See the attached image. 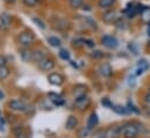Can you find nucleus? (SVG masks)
<instances>
[{"label":"nucleus","mask_w":150,"mask_h":138,"mask_svg":"<svg viewBox=\"0 0 150 138\" xmlns=\"http://www.w3.org/2000/svg\"><path fill=\"white\" fill-rule=\"evenodd\" d=\"M23 2H25V5L28 6V7H34V6H36L38 0H23Z\"/></svg>","instance_id":"bb28decb"},{"label":"nucleus","mask_w":150,"mask_h":138,"mask_svg":"<svg viewBox=\"0 0 150 138\" xmlns=\"http://www.w3.org/2000/svg\"><path fill=\"white\" fill-rule=\"evenodd\" d=\"M44 58H45V55H44L42 51H34V58H33V61L40 63V62H41L42 59H44Z\"/></svg>","instance_id":"4be33fe9"},{"label":"nucleus","mask_w":150,"mask_h":138,"mask_svg":"<svg viewBox=\"0 0 150 138\" xmlns=\"http://www.w3.org/2000/svg\"><path fill=\"white\" fill-rule=\"evenodd\" d=\"M83 1L84 0H70V6L74 9H78L80 6H83Z\"/></svg>","instance_id":"393cba45"},{"label":"nucleus","mask_w":150,"mask_h":138,"mask_svg":"<svg viewBox=\"0 0 150 138\" xmlns=\"http://www.w3.org/2000/svg\"><path fill=\"white\" fill-rule=\"evenodd\" d=\"M101 43H103V45H105V46L108 48V49H116V48L119 46V41H117L114 36H111V35H105V36H103Z\"/></svg>","instance_id":"20e7f679"},{"label":"nucleus","mask_w":150,"mask_h":138,"mask_svg":"<svg viewBox=\"0 0 150 138\" xmlns=\"http://www.w3.org/2000/svg\"><path fill=\"white\" fill-rule=\"evenodd\" d=\"M98 123H99L98 115H97L96 113H92V114L90 115L88 120H87V128H88L90 130H92V129H94V128L98 125Z\"/></svg>","instance_id":"ddd939ff"},{"label":"nucleus","mask_w":150,"mask_h":138,"mask_svg":"<svg viewBox=\"0 0 150 138\" xmlns=\"http://www.w3.org/2000/svg\"><path fill=\"white\" fill-rule=\"evenodd\" d=\"M140 16H141V19H142V21H143V22L149 23L150 22V7L144 6V8H143V11L141 12Z\"/></svg>","instance_id":"a211bd4d"},{"label":"nucleus","mask_w":150,"mask_h":138,"mask_svg":"<svg viewBox=\"0 0 150 138\" xmlns=\"http://www.w3.org/2000/svg\"><path fill=\"white\" fill-rule=\"evenodd\" d=\"M128 107H130V108H129V109H130V110H133V111H134V113H136V114H139V113H140V110H139V109H137V108H136V107H135V106H134V104H132V102H130V101H129V102H128Z\"/></svg>","instance_id":"c85d7f7f"},{"label":"nucleus","mask_w":150,"mask_h":138,"mask_svg":"<svg viewBox=\"0 0 150 138\" xmlns=\"http://www.w3.org/2000/svg\"><path fill=\"white\" fill-rule=\"evenodd\" d=\"M9 108L14 111H26L27 110V104H25L22 100L14 99L9 102Z\"/></svg>","instance_id":"423d86ee"},{"label":"nucleus","mask_w":150,"mask_h":138,"mask_svg":"<svg viewBox=\"0 0 150 138\" xmlns=\"http://www.w3.org/2000/svg\"><path fill=\"white\" fill-rule=\"evenodd\" d=\"M122 135L125 138H136L139 135V128L134 124H128L122 127Z\"/></svg>","instance_id":"f257e3e1"},{"label":"nucleus","mask_w":150,"mask_h":138,"mask_svg":"<svg viewBox=\"0 0 150 138\" xmlns=\"http://www.w3.org/2000/svg\"><path fill=\"white\" fill-rule=\"evenodd\" d=\"M9 75V70L6 68V65L0 66V80H5Z\"/></svg>","instance_id":"412c9836"},{"label":"nucleus","mask_w":150,"mask_h":138,"mask_svg":"<svg viewBox=\"0 0 150 138\" xmlns=\"http://www.w3.org/2000/svg\"><path fill=\"white\" fill-rule=\"evenodd\" d=\"M90 104H91V100L88 99V96L86 94L76 98L75 100V107L78 110H85L90 106Z\"/></svg>","instance_id":"7ed1b4c3"},{"label":"nucleus","mask_w":150,"mask_h":138,"mask_svg":"<svg viewBox=\"0 0 150 138\" xmlns=\"http://www.w3.org/2000/svg\"><path fill=\"white\" fill-rule=\"evenodd\" d=\"M4 98V94H2V92H0V100Z\"/></svg>","instance_id":"58836bf2"},{"label":"nucleus","mask_w":150,"mask_h":138,"mask_svg":"<svg viewBox=\"0 0 150 138\" xmlns=\"http://www.w3.org/2000/svg\"><path fill=\"white\" fill-rule=\"evenodd\" d=\"M116 20H117V12L115 11V9H107L104 14H103V21L105 22V23H114V22H116Z\"/></svg>","instance_id":"39448f33"},{"label":"nucleus","mask_w":150,"mask_h":138,"mask_svg":"<svg viewBox=\"0 0 150 138\" xmlns=\"http://www.w3.org/2000/svg\"><path fill=\"white\" fill-rule=\"evenodd\" d=\"M146 102H147L148 104H150V93L146 95Z\"/></svg>","instance_id":"f704fd0d"},{"label":"nucleus","mask_w":150,"mask_h":138,"mask_svg":"<svg viewBox=\"0 0 150 138\" xmlns=\"http://www.w3.org/2000/svg\"><path fill=\"white\" fill-rule=\"evenodd\" d=\"M93 58H96V59H98V58H101L103 56H104V54L101 52V51H94L92 55H91Z\"/></svg>","instance_id":"cd10ccee"},{"label":"nucleus","mask_w":150,"mask_h":138,"mask_svg":"<svg viewBox=\"0 0 150 138\" xmlns=\"http://www.w3.org/2000/svg\"><path fill=\"white\" fill-rule=\"evenodd\" d=\"M99 72H100V74L104 75V77H111L113 73L112 66H111L108 63H103V64L100 65V68H99Z\"/></svg>","instance_id":"f8f14e48"},{"label":"nucleus","mask_w":150,"mask_h":138,"mask_svg":"<svg viewBox=\"0 0 150 138\" xmlns=\"http://www.w3.org/2000/svg\"><path fill=\"white\" fill-rule=\"evenodd\" d=\"M4 129V120H0V130Z\"/></svg>","instance_id":"c9c22d12"},{"label":"nucleus","mask_w":150,"mask_h":138,"mask_svg":"<svg viewBox=\"0 0 150 138\" xmlns=\"http://www.w3.org/2000/svg\"><path fill=\"white\" fill-rule=\"evenodd\" d=\"M33 22H35L36 26L40 27L41 29H45V25H44V22H43L41 19H38V18H33Z\"/></svg>","instance_id":"a878e982"},{"label":"nucleus","mask_w":150,"mask_h":138,"mask_svg":"<svg viewBox=\"0 0 150 138\" xmlns=\"http://www.w3.org/2000/svg\"><path fill=\"white\" fill-rule=\"evenodd\" d=\"M35 37L30 32H23L19 35V43L22 46H29L30 44H33Z\"/></svg>","instance_id":"f03ea898"},{"label":"nucleus","mask_w":150,"mask_h":138,"mask_svg":"<svg viewBox=\"0 0 150 138\" xmlns=\"http://www.w3.org/2000/svg\"><path fill=\"white\" fill-rule=\"evenodd\" d=\"M129 49L134 51V52H133L134 55H137V54H139V52H137V49H135V48H134V44H133V43H132V44H129Z\"/></svg>","instance_id":"473e14b6"},{"label":"nucleus","mask_w":150,"mask_h":138,"mask_svg":"<svg viewBox=\"0 0 150 138\" xmlns=\"http://www.w3.org/2000/svg\"><path fill=\"white\" fill-rule=\"evenodd\" d=\"M85 45H87V46H91V48H93V46L96 45V43H94L93 41H91V39H85Z\"/></svg>","instance_id":"7c9ffc66"},{"label":"nucleus","mask_w":150,"mask_h":138,"mask_svg":"<svg viewBox=\"0 0 150 138\" xmlns=\"http://www.w3.org/2000/svg\"><path fill=\"white\" fill-rule=\"evenodd\" d=\"M111 109L114 110V111H115L116 114H119V115H125V114H127V109H126L125 107H122V106H115V104H113Z\"/></svg>","instance_id":"aec40b11"},{"label":"nucleus","mask_w":150,"mask_h":138,"mask_svg":"<svg viewBox=\"0 0 150 138\" xmlns=\"http://www.w3.org/2000/svg\"><path fill=\"white\" fill-rule=\"evenodd\" d=\"M148 35H149V37H150V22L148 23Z\"/></svg>","instance_id":"4c0bfd02"},{"label":"nucleus","mask_w":150,"mask_h":138,"mask_svg":"<svg viewBox=\"0 0 150 138\" xmlns=\"http://www.w3.org/2000/svg\"><path fill=\"white\" fill-rule=\"evenodd\" d=\"M121 135H122V128L121 127H112L105 131V137L106 138H120Z\"/></svg>","instance_id":"0eeeda50"},{"label":"nucleus","mask_w":150,"mask_h":138,"mask_svg":"<svg viewBox=\"0 0 150 138\" xmlns=\"http://www.w3.org/2000/svg\"><path fill=\"white\" fill-rule=\"evenodd\" d=\"M20 56H21V59H22L23 62L28 63V62L33 61V58H34V51L30 50L28 46H25V48L20 51Z\"/></svg>","instance_id":"1a4fd4ad"},{"label":"nucleus","mask_w":150,"mask_h":138,"mask_svg":"<svg viewBox=\"0 0 150 138\" xmlns=\"http://www.w3.org/2000/svg\"><path fill=\"white\" fill-rule=\"evenodd\" d=\"M148 69H149V63H148L146 59L140 61L139 64H137V70H136V72H135V75H140V74H142L144 71H147Z\"/></svg>","instance_id":"2eb2a0df"},{"label":"nucleus","mask_w":150,"mask_h":138,"mask_svg":"<svg viewBox=\"0 0 150 138\" xmlns=\"http://www.w3.org/2000/svg\"><path fill=\"white\" fill-rule=\"evenodd\" d=\"M90 135V129L86 127V128H81L79 131H78V136L79 138H86Z\"/></svg>","instance_id":"5701e85b"},{"label":"nucleus","mask_w":150,"mask_h":138,"mask_svg":"<svg viewBox=\"0 0 150 138\" xmlns=\"http://www.w3.org/2000/svg\"><path fill=\"white\" fill-rule=\"evenodd\" d=\"M115 2H116V0H99L98 1V6H99V8H101V9H111L113 6L115 5Z\"/></svg>","instance_id":"dca6fc26"},{"label":"nucleus","mask_w":150,"mask_h":138,"mask_svg":"<svg viewBox=\"0 0 150 138\" xmlns=\"http://www.w3.org/2000/svg\"><path fill=\"white\" fill-rule=\"evenodd\" d=\"M48 80H49V82L51 85H55V86H61L64 82V78L59 73H51V74H49Z\"/></svg>","instance_id":"9b49d317"},{"label":"nucleus","mask_w":150,"mask_h":138,"mask_svg":"<svg viewBox=\"0 0 150 138\" xmlns=\"http://www.w3.org/2000/svg\"><path fill=\"white\" fill-rule=\"evenodd\" d=\"M6 2H8V4H13V2H15L16 0H5Z\"/></svg>","instance_id":"e433bc0d"},{"label":"nucleus","mask_w":150,"mask_h":138,"mask_svg":"<svg viewBox=\"0 0 150 138\" xmlns=\"http://www.w3.org/2000/svg\"><path fill=\"white\" fill-rule=\"evenodd\" d=\"M59 57L63 59V61H70V52L68 50H64L62 49L59 51Z\"/></svg>","instance_id":"b1692460"},{"label":"nucleus","mask_w":150,"mask_h":138,"mask_svg":"<svg viewBox=\"0 0 150 138\" xmlns=\"http://www.w3.org/2000/svg\"><path fill=\"white\" fill-rule=\"evenodd\" d=\"M38 66H40V69L42 70V71H50V70H52L55 68V62L52 59L45 57L44 59H42L38 63Z\"/></svg>","instance_id":"9d476101"},{"label":"nucleus","mask_w":150,"mask_h":138,"mask_svg":"<svg viewBox=\"0 0 150 138\" xmlns=\"http://www.w3.org/2000/svg\"><path fill=\"white\" fill-rule=\"evenodd\" d=\"M100 138H106V137H105V136H103V137H100Z\"/></svg>","instance_id":"ea45409f"},{"label":"nucleus","mask_w":150,"mask_h":138,"mask_svg":"<svg viewBox=\"0 0 150 138\" xmlns=\"http://www.w3.org/2000/svg\"><path fill=\"white\" fill-rule=\"evenodd\" d=\"M16 138H27V136L21 132V134H18V135H16Z\"/></svg>","instance_id":"72a5a7b5"},{"label":"nucleus","mask_w":150,"mask_h":138,"mask_svg":"<svg viewBox=\"0 0 150 138\" xmlns=\"http://www.w3.org/2000/svg\"><path fill=\"white\" fill-rule=\"evenodd\" d=\"M67 129L68 130H74L76 129V127L78 125V120H77V117L74 116V115H71V116H69V118L67 120Z\"/></svg>","instance_id":"f3484780"},{"label":"nucleus","mask_w":150,"mask_h":138,"mask_svg":"<svg viewBox=\"0 0 150 138\" xmlns=\"http://www.w3.org/2000/svg\"><path fill=\"white\" fill-rule=\"evenodd\" d=\"M12 23V18L11 15H8L7 13H2L0 14V29L1 30H6L9 28Z\"/></svg>","instance_id":"6e6552de"},{"label":"nucleus","mask_w":150,"mask_h":138,"mask_svg":"<svg viewBox=\"0 0 150 138\" xmlns=\"http://www.w3.org/2000/svg\"><path fill=\"white\" fill-rule=\"evenodd\" d=\"M49 99L52 101V104H55V106H63L64 104V99H63V96H61L59 94H55V93H49Z\"/></svg>","instance_id":"4468645a"},{"label":"nucleus","mask_w":150,"mask_h":138,"mask_svg":"<svg viewBox=\"0 0 150 138\" xmlns=\"http://www.w3.org/2000/svg\"><path fill=\"white\" fill-rule=\"evenodd\" d=\"M0 114H1V113H0Z\"/></svg>","instance_id":"a19ab883"},{"label":"nucleus","mask_w":150,"mask_h":138,"mask_svg":"<svg viewBox=\"0 0 150 138\" xmlns=\"http://www.w3.org/2000/svg\"><path fill=\"white\" fill-rule=\"evenodd\" d=\"M4 65H6V58L0 55V66H4Z\"/></svg>","instance_id":"2f4dec72"},{"label":"nucleus","mask_w":150,"mask_h":138,"mask_svg":"<svg viewBox=\"0 0 150 138\" xmlns=\"http://www.w3.org/2000/svg\"><path fill=\"white\" fill-rule=\"evenodd\" d=\"M48 43L51 45V46H55V48H59L62 45V42L59 38L55 37V36H50L48 37Z\"/></svg>","instance_id":"6ab92c4d"},{"label":"nucleus","mask_w":150,"mask_h":138,"mask_svg":"<svg viewBox=\"0 0 150 138\" xmlns=\"http://www.w3.org/2000/svg\"><path fill=\"white\" fill-rule=\"evenodd\" d=\"M101 104H104V106H106V107H108V108H112V106H113L108 99H103V100H101Z\"/></svg>","instance_id":"c756f323"}]
</instances>
